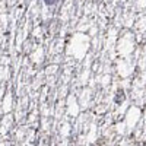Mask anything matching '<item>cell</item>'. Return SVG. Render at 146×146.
<instances>
[{"mask_svg": "<svg viewBox=\"0 0 146 146\" xmlns=\"http://www.w3.org/2000/svg\"><path fill=\"white\" fill-rule=\"evenodd\" d=\"M44 2H45V5L51 6V5H54V3H56V0H44Z\"/></svg>", "mask_w": 146, "mask_h": 146, "instance_id": "6da1fadb", "label": "cell"}]
</instances>
